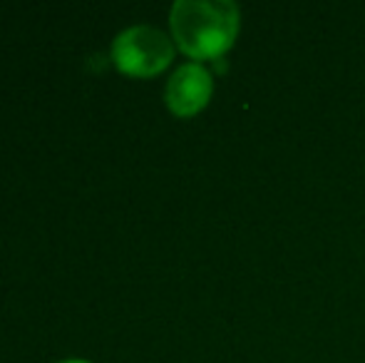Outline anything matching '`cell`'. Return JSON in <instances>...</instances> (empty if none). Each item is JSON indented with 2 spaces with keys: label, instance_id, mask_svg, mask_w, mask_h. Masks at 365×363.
I'll return each instance as SVG.
<instances>
[{
  "label": "cell",
  "instance_id": "obj_1",
  "mask_svg": "<svg viewBox=\"0 0 365 363\" xmlns=\"http://www.w3.org/2000/svg\"><path fill=\"white\" fill-rule=\"evenodd\" d=\"M239 5L231 0H177L169 25L177 45L194 60L224 55L239 35Z\"/></svg>",
  "mask_w": 365,
  "mask_h": 363
},
{
  "label": "cell",
  "instance_id": "obj_2",
  "mask_svg": "<svg viewBox=\"0 0 365 363\" xmlns=\"http://www.w3.org/2000/svg\"><path fill=\"white\" fill-rule=\"evenodd\" d=\"M174 45L167 33L154 25H132L112 43V60L127 75L149 78L172 63Z\"/></svg>",
  "mask_w": 365,
  "mask_h": 363
},
{
  "label": "cell",
  "instance_id": "obj_3",
  "mask_svg": "<svg viewBox=\"0 0 365 363\" xmlns=\"http://www.w3.org/2000/svg\"><path fill=\"white\" fill-rule=\"evenodd\" d=\"M212 73L199 63H184L169 78L167 90H164V100H167L169 110L174 115L189 117L197 115L202 107H207V102L212 100Z\"/></svg>",
  "mask_w": 365,
  "mask_h": 363
},
{
  "label": "cell",
  "instance_id": "obj_4",
  "mask_svg": "<svg viewBox=\"0 0 365 363\" xmlns=\"http://www.w3.org/2000/svg\"><path fill=\"white\" fill-rule=\"evenodd\" d=\"M60 363H90V361H82V359H65V361H60Z\"/></svg>",
  "mask_w": 365,
  "mask_h": 363
}]
</instances>
